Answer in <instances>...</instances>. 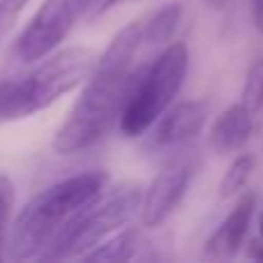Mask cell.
<instances>
[{"label": "cell", "instance_id": "obj_1", "mask_svg": "<svg viewBox=\"0 0 263 263\" xmlns=\"http://www.w3.org/2000/svg\"><path fill=\"white\" fill-rule=\"evenodd\" d=\"M150 46L145 44L141 16L120 28L95 60L90 77L67 118L53 136L58 155H77L97 145L120 123L125 106L148 67Z\"/></svg>", "mask_w": 263, "mask_h": 263}, {"label": "cell", "instance_id": "obj_2", "mask_svg": "<svg viewBox=\"0 0 263 263\" xmlns=\"http://www.w3.org/2000/svg\"><path fill=\"white\" fill-rule=\"evenodd\" d=\"M106 185L109 173L92 168L63 178L37 192L14 217L5 242L7 256L16 261L44 259L49 247L65 231L74 215L100 192H104Z\"/></svg>", "mask_w": 263, "mask_h": 263}, {"label": "cell", "instance_id": "obj_3", "mask_svg": "<svg viewBox=\"0 0 263 263\" xmlns=\"http://www.w3.org/2000/svg\"><path fill=\"white\" fill-rule=\"evenodd\" d=\"M143 187L139 182H123L109 187L86 203L65 231L55 238L42 261H65L83 259L100 242L125 229L143 208Z\"/></svg>", "mask_w": 263, "mask_h": 263}, {"label": "cell", "instance_id": "obj_4", "mask_svg": "<svg viewBox=\"0 0 263 263\" xmlns=\"http://www.w3.org/2000/svg\"><path fill=\"white\" fill-rule=\"evenodd\" d=\"M95 58L88 49L69 46L42 58L32 72L18 79H7L5 120H21L35 116L72 92L90 77Z\"/></svg>", "mask_w": 263, "mask_h": 263}, {"label": "cell", "instance_id": "obj_5", "mask_svg": "<svg viewBox=\"0 0 263 263\" xmlns=\"http://www.w3.org/2000/svg\"><path fill=\"white\" fill-rule=\"evenodd\" d=\"M190 69V49L185 42H173L157 53L143 69L118 127L125 136H143L168 109L185 83Z\"/></svg>", "mask_w": 263, "mask_h": 263}, {"label": "cell", "instance_id": "obj_6", "mask_svg": "<svg viewBox=\"0 0 263 263\" xmlns=\"http://www.w3.org/2000/svg\"><path fill=\"white\" fill-rule=\"evenodd\" d=\"M83 3L86 0H44L14 44L18 60L37 63L53 53L74 23L83 18Z\"/></svg>", "mask_w": 263, "mask_h": 263}, {"label": "cell", "instance_id": "obj_7", "mask_svg": "<svg viewBox=\"0 0 263 263\" xmlns=\"http://www.w3.org/2000/svg\"><path fill=\"white\" fill-rule=\"evenodd\" d=\"M196 166L192 162H176L162 168L150 180L143 192V208H141V222L145 229H157L171 217L182 203L190 182L194 178Z\"/></svg>", "mask_w": 263, "mask_h": 263}, {"label": "cell", "instance_id": "obj_8", "mask_svg": "<svg viewBox=\"0 0 263 263\" xmlns=\"http://www.w3.org/2000/svg\"><path fill=\"white\" fill-rule=\"evenodd\" d=\"M210 114L205 100H187L171 106L157 123L153 125V145L157 148H176L196 139L203 129Z\"/></svg>", "mask_w": 263, "mask_h": 263}, {"label": "cell", "instance_id": "obj_9", "mask_svg": "<svg viewBox=\"0 0 263 263\" xmlns=\"http://www.w3.org/2000/svg\"><path fill=\"white\" fill-rule=\"evenodd\" d=\"M256 201H259L256 192H245L236 201V205L229 210V215L219 222V227L205 242L203 254L208 259H233L242 250L256 210Z\"/></svg>", "mask_w": 263, "mask_h": 263}, {"label": "cell", "instance_id": "obj_10", "mask_svg": "<svg viewBox=\"0 0 263 263\" xmlns=\"http://www.w3.org/2000/svg\"><path fill=\"white\" fill-rule=\"evenodd\" d=\"M252 118L254 114L242 102L227 106L208 132V148L217 155L240 153L252 136V127H254Z\"/></svg>", "mask_w": 263, "mask_h": 263}, {"label": "cell", "instance_id": "obj_11", "mask_svg": "<svg viewBox=\"0 0 263 263\" xmlns=\"http://www.w3.org/2000/svg\"><path fill=\"white\" fill-rule=\"evenodd\" d=\"M148 240L141 236L139 231H118L111 238H106L104 242L90 250L83 259L86 261H136V259H148L145 254Z\"/></svg>", "mask_w": 263, "mask_h": 263}, {"label": "cell", "instance_id": "obj_12", "mask_svg": "<svg viewBox=\"0 0 263 263\" xmlns=\"http://www.w3.org/2000/svg\"><path fill=\"white\" fill-rule=\"evenodd\" d=\"M182 18V5L180 3H166L162 7L153 9V12L143 14L141 16V26H143V37L145 44L150 49H157V46L166 44L173 37L178 23Z\"/></svg>", "mask_w": 263, "mask_h": 263}, {"label": "cell", "instance_id": "obj_13", "mask_svg": "<svg viewBox=\"0 0 263 263\" xmlns=\"http://www.w3.org/2000/svg\"><path fill=\"white\" fill-rule=\"evenodd\" d=\"M254 166H256L254 155H250V153L236 155V159L229 164L227 173H224L222 182H219V199H233L236 194H240L242 187L250 180Z\"/></svg>", "mask_w": 263, "mask_h": 263}, {"label": "cell", "instance_id": "obj_14", "mask_svg": "<svg viewBox=\"0 0 263 263\" xmlns=\"http://www.w3.org/2000/svg\"><path fill=\"white\" fill-rule=\"evenodd\" d=\"M240 102L252 111V114L263 111V60L254 63L250 67V72H247Z\"/></svg>", "mask_w": 263, "mask_h": 263}, {"label": "cell", "instance_id": "obj_15", "mask_svg": "<svg viewBox=\"0 0 263 263\" xmlns=\"http://www.w3.org/2000/svg\"><path fill=\"white\" fill-rule=\"evenodd\" d=\"M14 210V185L5 173H0V259H3V247H5V236H7V227L12 219Z\"/></svg>", "mask_w": 263, "mask_h": 263}, {"label": "cell", "instance_id": "obj_16", "mask_svg": "<svg viewBox=\"0 0 263 263\" xmlns=\"http://www.w3.org/2000/svg\"><path fill=\"white\" fill-rule=\"evenodd\" d=\"M28 3L30 0H0V42L9 35Z\"/></svg>", "mask_w": 263, "mask_h": 263}, {"label": "cell", "instance_id": "obj_17", "mask_svg": "<svg viewBox=\"0 0 263 263\" xmlns=\"http://www.w3.org/2000/svg\"><path fill=\"white\" fill-rule=\"evenodd\" d=\"M120 3H125V0H86L83 3V21H95L114 7H118Z\"/></svg>", "mask_w": 263, "mask_h": 263}, {"label": "cell", "instance_id": "obj_18", "mask_svg": "<svg viewBox=\"0 0 263 263\" xmlns=\"http://www.w3.org/2000/svg\"><path fill=\"white\" fill-rule=\"evenodd\" d=\"M252 18H254L256 30L263 35V0H252Z\"/></svg>", "mask_w": 263, "mask_h": 263}, {"label": "cell", "instance_id": "obj_19", "mask_svg": "<svg viewBox=\"0 0 263 263\" xmlns=\"http://www.w3.org/2000/svg\"><path fill=\"white\" fill-rule=\"evenodd\" d=\"M247 259L263 261V240H252L247 247Z\"/></svg>", "mask_w": 263, "mask_h": 263}, {"label": "cell", "instance_id": "obj_20", "mask_svg": "<svg viewBox=\"0 0 263 263\" xmlns=\"http://www.w3.org/2000/svg\"><path fill=\"white\" fill-rule=\"evenodd\" d=\"M210 5H213V7H224V5L229 3V0H208Z\"/></svg>", "mask_w": 263, "mask_h": 263}, {"label": "cell", "instance_id": "obj_21", "mask_svg": "<svg viewBox=\"0 0 263 263\" xmlns=\"http://www.w3.org/2000/svg\"><path fill=\"white\" fill-rule=\"evenodd\" d=\"M259 236H261V240H263V210H261V215H259Z\"/></svg>", "mask_w": 263, "mask_h": 263}]
</instances>
